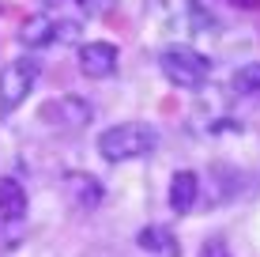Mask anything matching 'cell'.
Instances as JSON below:
<instances>
[{"mask_svg": "<svg viewBox=\"0 0 260 257\" xmlns=\"http://www.w3.org/2000/svg\"><path fill=\"white\" fill-rule=\"evenodd\" d=\"M64 197L72 201L76 212H94L98 205L106 201V189L94 174H83V170H68L64 174Z\"/></svg>", "mask_w": 260, "mask_h": 257, "instance_id": "obj_6", "label": "cell"}, {"mask_svg": "<svg viewBox=\"0 0 260 257\" xmlns=\"http://www.w3.org/2000/svg\"><path fill=\"white\" fill-rule=\"evenodd\" d=\"M158 148V132L143 121H121L110 125L98 136V155L106 163H132V159H147Z\"/></svg>", "mask_w": 260, "mask_h": 257, "instance_id": "obj_1", "label": "cell"}, {"mask_svg": "<svg viewBox=\"0 0 260 257\" xmlns=\"http://www.w3.org/2000/svg\"><path fill=\"white\" fill-rule=\"evenodd\" d=\"M200 201V178L192 170H177L170 178V212L174 216H189Z\"/></svg>", "mask_w": 260, "mask_h": 257, "instance_id": "obj_8", "label": "cell"}, {"mask_svg": "<svg viewBox=\"0 0 260 257\" xmlns=\"http://www.w3.org/2000/svg\"><path fill=\"white\" fill-rule=\"evenodd\" d=\"M234 8H245V12H253V8H260V0H230Z\"/></svg>", "mask_w": 260, "mask_h": 257, "instance_id": "obj_14", "label": "cell"}, {"mask_svg": "<svg viewBox=\"0 0 260 257\" xmlns=\"http://www.w3.org/2000/svg\"><path fill=\"white\" fill-rule=\"evenodd\" d=\"M121 65V53L113 42H87L79 46V72L87 79H110Z\"/></svg>", "mask_w": 260, "mask_h": 257, "instance_id": "obj_5", "label": "cell"}, {"mask_svg": "<svg viewBox=\"0 0 260 257\" xmlns=\"http://www.w3.org/2000/svg\"><path fill=\"white\" fill-rule=\"evenodd\" d=\"M79 4H83V12H87V15H106L113 4H117V0H79Z\"/></svg>", "mask_w": 260, "mask_h": 257, "instance_id": "obj_13", "label": "cell"}, {"mask_svg": "<svg viewBox=\"0 0 260 257\" xmlns=\"http://www.w3.org/2000/svg\"><path fill=\"white\" fill-rule=\"evenodd\" d=\"M200 257H234V253H230V246L222 242V238H208V242L200 246Z\"/></svg>", "mask_w": 260, "mask_h": 257, "instance_id": "obj_12", "label": "cell"}, {"mask_svg": "<svg viewBox=\"0 0 260 257\" xmlns=\"http://www.w3.org/2000/svg\"><path fill=\"white\" fill-rule=\"evenodd\" d=\"M158 68L174 87L181 91H200L211 76V61L204 53H196L192 46H166L158 53Z\"/></svg>", "mask_w": 260, "mask_h": 257, "instance_id": "obj_2", "label": "cell"}, {"mask_svg": "<svg viewBox=\"0 0 260 257\" xmlns=\"http://www.w3.org/2000/svg\"><path fill=\"white\" fill-rule=\"evenodd\" d=\"M230 91L241 95V99H260V61L241 65L238 72L230 76Z\"/></svg>", "mask_w": 260, "mask_h": 257, "instance_id": "obj_11", "label": "cell"}, {"mask_svg": "<svg viewBox=\"0 0 260 257\" xmlns=\"http://www.w3.org/2000/svg\"><path fill=\"white\" fill-rule=\"evenodd\" d=\"M94 118V106L87 99H79V95H60V99H49L42 102L38 110V121L46 129H57V132H79L87 129Z\"/></svg>", "mask_w": 260, "mask_h": 257, "instance_id": "obj_4", "label": "cell"}, {"mask_svg": "<svg viewBox=\"0 0 260 257\" xmlns=\"http://www.w3.org/2000/svg\"><path fill=\"white\" fill-rule=\"evenodd\" d=\"M23 216H26V189L15 178H0V219L19 223Z\"/></svg>", "mask_w": 260, "mask_h": 257, "instance_id": "obj_10", "label": "cell"}, {"mask_svg": "<svg viewBox=\"0 0 260 257\" xmlns=\"http://www.w3.org/2000/svg\"><path fill=\"white\" fill-rule=\"evenodd\" d=\"M60 26H64V19H53L49 12H38V15H26L23 26H19V46L26 49H46L53 46V42H60Z\"/></svg>", "mask_w": 260, "mask_h": 257, "instance_id": "obj_7", "label": "cell"}, {"mask_svg": "<svg viewBox=\"0 0 260 257\" xmlns=\"http://www.w3.org/2000/svg\"><path fill=\"white\" fill-rule=\"evenodd\" d=\"M42 76V61L38 57H15L0 68V113H12L26 102V95L34 91Z\"/></svg>", "mask_w": 260, "mask_h": 257, "instance_id": "obj_3", "label": "cell"}, {"mask_svg": "<svg viewBox=\"0 0 260 257\" xmlns=\"http://www.w3.org/2000/svg\"><path fill=\"white\" fill-rule=\"evenodd\" d=\"M136 246L151 257H181V242L174 238V231H170V227H158V223L143 227L136 235Z\"/></svg>", "mask_w": 260, "mask_h": 257, "instance_id": "obj_9", "label": "cell"}]
</instances>
